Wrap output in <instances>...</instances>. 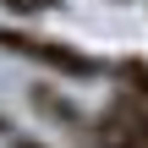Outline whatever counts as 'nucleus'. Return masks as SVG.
Masks as SVG:
<instances>
[{
  "label": "nucleus",
  "instance_id": "7ed1b4c3",
  "mask_svg": "<svg viewBox=\"0 0 148 148\" xmlns=\"http://www.w3.org/2000/svg\"><path fill=\"white\" fill-rule=\"evenodd\" d=\"M110 82H115L121 93H132V99L148 104V60H143V55H121V60H110Z\"/></svg>",
  "mask_w": 148,
  "mask_h": 148
},
{
  "label": "nucleus",
  "instance_id": "f257e3e1",
  "mask_svg": "<svg viewBox=\"0 0 148 148\" xmlns=\"http://www.w3.org/2000/svg\"><path fill=\"white\" fill-rule=\"evenodd\" d=\"M0 49H5V55H22V60H33V66H49V71H60V77H77V82L110 71L104 60L82 55L77 44L49 38V33H33V27H22V22H5V27H0Z\"/></svg>",
  "mask_w": 148,
  "mask_h": 148
},
{
  "label": "nucleus",
  "instance_id": "39448f33",
  "mask_svg": "<svg viewBox=\"0 0 148 148\" xmlns=\"http://www.w3.org/2000/svg\"><path fill=\"white\" fill-rule=\"evenodd\" d=\"M5 148H44L38 137H5Z\"/></svg>",
  "mask_w": 148,
  "mask_h": 148
},
{
  "label": "nucleus",
  "instance_id": "423d86ee",
  "mask_svg": "<svg viewBox=\"0 0 148 148\" xmlns=\"http://www.w3.org/2000/svg\"><path fill=\"white\" fill-rule=\"evenodd\" d=\"M5 132H11V126H5V115H0V137H5Z\"/></svg>",
  "mask_w": 148,
  "mask_h": 148
},
{
  "label": "nucleus",
  "instance_id": "f03ea898",
  "mask_svg": "<svg viewBox=\"0 0 148 148\" xmlns=\"http://www.w3.org/2000/svg\"><path fill=\"white\" fill-rule=\"evenodd\" d=\"M27 104H33V110H38L49 126L71 132L77 143H82V137H88V126H93V115H88V110H82L71 93H55V88H44V82H38V88H27Z\"/></svg>",
  "mask_w": 148,
  "mask_h": 148
},
{
  "label": "nucleus",
  "instance_id": "20e7f679",
  "mask_svg": "<svg viewBox=\"0 0 148 148\" xmlns=\"http://www.w3.org/2000/svg\"><path fill=\"white\" fill-rule=\"evenodd\" d=\"M0 11H11V16H33V5H27V0H0Z\"/></svg>",
  "mask_w": 148,
  "mask_h": 148
}]
</instances>
